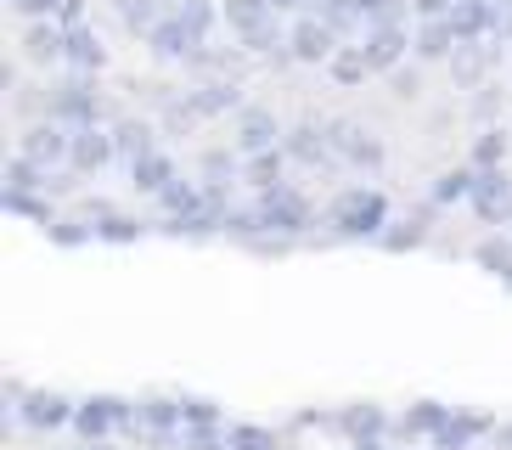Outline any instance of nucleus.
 Returning a JSON list of instances; mask_svg holds the SVG:
<instances>
[{
    "instance_id": "f257e3e1",
    "label": "nucleus",
    "mask_w": 512,
    "mask_h": 450,
    "mask_svg": "<svg viewBox=\"0 0 512 450\" xmlns=\"http://www.w3.org/2000/svg\"><path fill=\"white\" fill-rule=\"evenodd\" d=\"M327 225H332L338 242H377L394 225V209H389V197L377 192V186H349V192L332 197Z\"/></svg>"
},
{
    "instance_id": "f03ea898",
    "label": "nucleus",
    "mask_w": 512,
    "mask_h": 450,
    "mask_svg": "<svg viewBox=\"0 0 512 450\" xmlns=\"http://www.w3.org/2000/svg\"><path fill=\"white\" fill-rule=\"evenodd\" d=\"M74 434H79V445H102L113 434H141L136 400H124V394H85L74 411Z\"/></svg>"
},
{
    "instance_id": "7ed1b4c3",
    "label": "nucleus",
    "mask_w": 512,
    "mask_h": 450,
    "mask_svg": "<svg viewBox=\"0 0 512 450\" xmlns=\"http://www.w3.org/2000/svg\"><path fill=\"white\" fill-rule=\"evenodd\" d=\"M6 400H12V417L34 434H57V428H74V411L79 400L57 389H23V383H6Z\"/></svg>"
},
{
    "instance_id": "20e7f679",
    "label": "nucleus",
    "mask_w": 512,
    "mask_h": 450,
    "mask_svg": "<svg viewBox=\"0 0 512 450\" xmlns=\"http://www.w3.org/2000/svg\"><path fill=\"white\" fill-rule=\"evenodd\" d=\"M102 113H107V102H102V90H96V74H74L46 90V119L68 124V130L102 124Z\"/></svg>"
},
{
    "instance_id": "39448f33",
    "label": "nucleus",
    "mask_w": 512,
    "mask_h": 450,
    "mask_svg": "<svg viewBox=\"0 0 512 450\" xmlns=\"http://www.w3.org/2000/svg\"><path fill=\"white\" fill-rule=\"evenodd\" d=\"M254 209H259V225H265V237H304L310 225H316V209H310V197L299 186H271V192H254Z\"/></svg>"
},
{
    "instance_id": "423d86ee",
    "label": "nucleus",
    "mask_w": 512,
    "mask_h": 450,
    "mask_svg": "<svg viewBox=\"0 0 512 450\" xmlns=\"http://www.w3.org/2000/svg\"><path fill=\"white\" fill-rule=\"evenodd\" d=\"M327 141H332V152H338V164L366 169V175H377V169H383V158H389V152H383V141H377L361 119H327Z\"/></svg>"
},
{
    "instance_id": "0eeeda50",
    "label": "nucleus",
    "mask_w": 512,
    "mask_h": 450,
    "mask_svg": "<svg viewBox=\"0 0 512 450\" xmlns=\"http://www.w3.org/2000/svg\"><path fill=\"white\" fill-rule=\"evenodd\" d=\"M344 45V34H332L327 23H321L316 12H304L287 23V51H293V62H310V68H327L332 51Z\"/></svg>"
},
{
    "instance_id": "6e6552de",
    "label": "nucleus",
    "mask_w": 512,
    "mask_h": 450,
    "mask_svg": "<svg viewBox=\"0 0 512 450\" xmlns=\"http://www.w3.org/2000/svg\"><path fill=\"white\" fill-rule=\"evenodd\" d=\"M17 152H23L29 164H40L46 175H51V169H68V152H74V130H68V124H57V119L29 124V130H23V141H17Z\"/></svg>"
},
{
    "instance_id": "1a4fd4ad",
    "label": "nucleus",
    "mask_w": 512,
    "mask_h": 450,
    "mask_svg": "<svg viewBox=\"0 0 512 450\" xmlns=\"http://www.w3.org/2000/svg\"><path fill=\"white\" fill-rule=\"evenodd\" d=\"M327 428L332 434H344V445H355V439H389L394 417L377 400H355V405H338V411L327 417Z\"/></svg>"
},
{
    "instance_id": "9d476101",
    "label": "nucleus",
    "mask_w": 512,
    "mask_h": 450,
    "mask_svg": "<svg viewBox=\"0 0 512 450\" xmlns=\"http://www.w3.org/2000/svg\"><path fill=\"white\" fill-rule=\"evenodd\" d=\"M411 45H417V34H411L406 23H372V29L361 34V51H366V62H372V74H394V68L406 62Z\"/></svg>"
},
{
    "instance_id": "9b49d317",
    "label": "nucleus",
    "mask_w": 512,
    "mask_h": 450,
    "mask_svg": "<svg viewBox=\"0 0 512 450\" xmlns=\"http://www.w3.org/2000/svg\"><path fill=\"white\" fill-rule=\"evenodd\" d=\"M501 422L490 417V411H473V405H462V411H451V422L439 428L434 439H428V450H473L479 439H490Z\"/></svg>"
},
{
    "instance_id": "f8f14e48",
    "label": "nucleus",
    "mask_w": 512,
    "mask_h": 450,
    "mask_svg": "<svg viewBox=\"0 0 512 450\" xmlns=\"http://www.w3.org/2000/svg\"><path fill=\"white\" fill-rule=\"evenodd\" d=\"M282 124H276V113L271 107H242L237 113V130H231V147L242 152V158H254V152H271V147H282Z\"/></svg>"
},
{
    "instance_id": "ddd939ff",
    "label": "nucleus",
    "mask_w": 512,
    "mask_h": 450,
    "mask_svg": "<svg viewBox=\"0 0 512 450\" xmlns=\"http://www.w3.org/2000/svg\"><path fill=\"white\" fill-rule=\"evenodd\" d=\"M107 164H119V141H113V130H102V124H85V130H74L68 169H79V175H102Z\"/></svg>"
},
{
    "instance_id": "4468645a",
    "label": "nucleus",
    "mask_w": 512,
    "mask_h": 450,
    "mask_svg": "<svg viewBox=\"0 0 512 450\" xmlns=\"http://www.w3.org/2000/svg\"><path fill=\"white\" fill-rule=\"evenodd\" d=\"M282 152L304 169H332L338 164V152H332V141H327V124H310V119L293 124V130L282 135Z\"/></svg>"
},
{
    "instance_id": "2eb2a0df",
    "label": "nucleus",
    "mask_w": 512,
    "mask_h": 450,
    "mask_svg": "<svg viewBox=\"0 0 512 450\" xmlns=\"http://www.w3.org/2000/svg\"><path fill=\"white\" fill-rule=\"evenodd\" d=\"M79 214L91 220L96 242H113V248H130V242H141V237H147V225H141L136 214H119L113 203H102V197H91V203H85Z\"/></svg>"
},
{
    "instance_id": "dca6fc26",
    "label": "nucleus",
    "mask_w": 512,
    "mask_h": 450,
    "mask_svg": "<svg viewBox=\"0 0 512 450\" xmlns=\"http://www.w3.org/2000/svg\"><path fill=\"white\" fill-rule=\"evenodd\" d=\"M467 209L479 214L484 225H507V209H512V175L507 164L501 169H479V186H473V203Z\"/></svg>"
},
{
    "instance_id": "f3484780",
    "label": "nucleus",
    "mask_w": 512,
    "mask_h": 450,
    "mask_svg": "<svg viewBox=\"0 0 512 450\" xmlns=\"http://www.w3.org/2000/svg\"><path fill=\"white\" fill-rule=\"evenodd\" d=\"M186 102H192L197 119H220V113H242V85L237 79H203L197 90H186Z\"/></svg>"
},
{
    "instance_id": "a211bd4d",
    "label": "nucleus",
    "mask_w": 512,
    "mask_h": 450,
    "mask_svg": "<svg viewBox=\"0 0 512 450\" xmlns=\"http://www.w3.org/2000/svg\"><path fill=\"white\" fill-rule=\"evenodd\" d=\"M62 57H68V29H62V23L40 17V23H29V29H23V62L46 68V62H62Z\"/></svg>"
},
{
    "instance_id": "6ab92c4d",
    "label": "nucleus",
    "mask_w": 512,
    "mask_h": 450,
    "mask_svg": "<svg viewBox=\"0 0 512 450\" xmlns=\"http://www.w3.org/2000/svg\"><path fill=\"white\" fill-rule=\"evenodd\" d=\"M456 405H439V400H411L400 417H394V434L400 439H434L445 422H451Z\"/></svg>"
},
{
    "instance_id": "aec40b11",
    "label": "nucleus",
    "mask_w": 512,
    "mask_h": 450,
    "mask_svg": "<svg viewBox=\"0 0 512 450\" xmlns=\"http://www.w3.org/2000/svg\"><path fill=\"white\" fill-rule=\"evenodd\" d=\"M147 51H152L158 62H192L197 40H192V29H186L181 17H175V6H169V17L147 34Z\"/></svg>"
},
{
    "instance_id": "412c9836",
    "label": "nucleus",
    "mask_w": 512,
    "mask_h": 450,
    "mask_svg": "<svg viewBox=\"0 0 512 450\" xmlns=\"http://www.w3.org/2000/svg\"><path fill=\"white\" fill-rule=\"evenodd\" d=\"M62 68H74V74H102L107 68V45L91 23H74L68 29V57H62Z\"/></svg>"
},
{
    "instance_id": "4be33fe9",
    "label": "nucleus",
    "mask_w": 512,
    "mask_h": 450,
    "mask_svg": "<svg viewBox=\"0 0 512 450\" xmlns=\"http://www.w3.org/2000/svg\"><path fill=\"white\" fill-rule=\"evenodd\" d=\"M422 62H445L462 51V34H456L451 17H428V23H417V45H411Z\"/></svg>"
},
{
    "instance_id": "5701e85b",
    "label": "nucleus",
    "mask_w": 512,
    "mask_h": 450,
    "mask_svg": "<svg viewBox=\"0 0 512 450\" xmlns=\"http://www.w3.org/2000/svg\"><path fill=\"white\" fill-rule=\"evenodd\" d=\"M124 169H130V186H136L141 197H158V192L169 186V180L181 175V169H175V158H169L164 147L147 152V158H136V164H124Z\"/></svg>"
},
{
    "instance_id": "b1692460",
    "label": "nucleus",
    "mask_w": 512,
    "mask_h": 450,
    "mask_svg": "<svg viewBox=\"0 0 512 450\" xmlns=\"http://www.w3.org/2000/svg\"><path fill=\"white\" fill-rule=\"evenodd\" d=\"M220 17H226V29L237 34V40H248L254 29H265V23H276V6L271 0H220Z\"/></svg>"
},
{
    "instance_id": "393cba45",
    "label": "nucleus",
    "mask_w": 512,
    "mask_h": 450,
    "mask_svg": "<svg viewBox=\"0 0 512 450\" xmlns=\"http://www.w3.org/2000/svg\"><path fill=\"white\" fill-rule=\"evenodd\" d=\"M428 225H434V203H428L422 214H406V220H394L389 231L377 237V248H383V254H411V248H422V242H428Z\"/></svg>"
},
{
    "instance_id": "a878e982",
    "label": "nucleus",
    "mask_w": 512,
    "mask_h": 450,
    "mask_svg": "<svg viewBox=\"0 0 512 450\" xmlns=\"http://www.w3.org/2000/svg\"><path fill=\"white\" fill-rule=\"evenodd\" d=\"M473 186H479V169L473 164H456V169H445V175L428 186V203L434 209H451V203H473Z\"/></svg>"
},
{
    "instance_id": "bb28decb",
    "label": "nucleus",
    "mask_w": 512,
    "mask_h": 450,
    "mask_svg": "<svg viewBox=\"0 0 512 450\" xmlns=\"http://www.w3.org/2000/svg\"><path fill=\"white\" fill-rule=\"evenodd\" d=\"M287 158L282 147H271V152H254V158H242V180L254 186V192H271V186H287Z\"/></svg>"
},
{
    "instance_id": "cd10ccee",
    "label": "nucleus",
    "mask_w": 512,
    "mask_h": 450,
    "mask_svg": "<svg viewBox=\"0 0 512 450\" xmlns=\"http://www.w3.org/2000/svg\"><path fill=\"white\" fill-rule=\"evenodd\" d=\"M113 141H119L124 164H136V158L158 152V124H152V119H119V124H113Z\"/></svg>"
},
{
    "instance_id": "c85d7f7f",
    "label": "nucleus",
    "mask_w": 512,
    "mask_h": 450,
    "mask_svg": "<svg viewBox=\"0 0 512 450\" xmlns=\"http://www.w3.org/2000/svg\"><path fill=\"white\" fill-rule=\"evenodd\" d=\"M327 74H332V85H338V90H361L366 79H372V62H366L361 45H338L332 62H327Z\"/></svg>"
},
{
    "instance_id": "c756f323",
    "label": "nucleus",
    "mask_w": 512,
    "mask_h": 450,
    "mask_svg": "<svg viewBox=\"0 0 512 450\" xmlns=\"http://www.w3.org/2000/svg\"><path fill=\"white\" fill-rule=\"evenodd\" d=\"M113 12H119V23L130 34H141V40H147V34L169 17V6H164V0H113Z\"/></svg>"
},
{
    "instance_id": "7c9ffc66",
    "label": "nucleus",
    "mask_w": 512,
    "mask_h": 450,
    "mask_svg": "<svg viewBox=\"0 0 512 450\" xmlns=\"http://www.w3.org/2000/svg\"><path fill=\"white\" fill-rule=\"evenodd\" d=\"M507 152H512V135L501 130V124H484L467 164H473V169H501V164H507Z\"/></svg>"
},
{
    "instance_id": "2f4dec72",
    "label": "nucleus",
    "mask_w": 512,
    "mask_h": 450,
    "mask_svg": "<svg viewBox=\"0 0 512 450\" xmlns=\"http://www.w3.org/2000/svg\"><path fill=\"white\" fill-rule=\"evenodd\" d=\"M226 445L231 450H282V434L265 422H226Z\"/></svg>"
},
{
    "instance_id": "473e14b6",
    "label": "nucleus",
    "mask_w": 512,
    "mask_h": 450,
    "mask_svg": "<svg viewBox=\"0 0 512 450\" xmlns=\"http://www.w3.org/2000/svg\"><path fill=\"white\" fill-rule=\"evenodd\" d=\"M175 17H181L186 29H192V40H197V45H209L214 23H226V17H220V6H214V0H181V6H175Z\"/></svg>"
},
{
    "instance_id": "72a5a7b5",
    "label": "nucleus",
    "mask_w": 512,
    "mask_h": 450,
    "mask_svg": "<svg viewBox=\"0 0 512 450\" xmlns=\"http://www.w3.org/2000/svg\"><path fill=\"white\" fill-rule=\"evenodd\" d=\"M46 237L57 242V248H85V242H96V231H91L85 214H57V220L46 225Z\"/></svg>"
},
{
    "instance_id": "f704fd0d",
    "label": "nucleus",
    "mask_w": 512,
    "mask_h": 450,
    "mask_svg": "<svg viewBox=\"0 0 512 450\" xmlns=\"http://www.w3.org/2000/svg\"><path fill=\"white\" fill-rule=\"evenodd\" d=\"M242 152H226V147H214V152H203V164H197V175L209 180V186H231V180L242 175V164H237Z\"/></svg>"
},
{
    "instance_id": "c9c22d12",
    "label": "nucleus",
    "mask_w": 512,
    "mask_h": 450,
    "mask_svg": "<svg viewBox=\"0 0 512 450\" xmlns=\"http://www.w3.org/2000/svg\"><path fill=\"white\" fill-rule=\"evenodd\" d=\"M6 192H46V169L29 164L23 152H12L6 158Z\"/></svg>"
},
{
    "instance_id": "e433bc0d",
    "label": "nucleus",
    "mask_w": 512,
    "mask_h": 450,
    "mask_svg": "<svg viewBox=\"0 0 512 450\" xmlns=\"http://www.w3.org/2000/svg\"><path fill=\"white\" fill-rule=\"evenodd\" d=\"M473 265L490 270V276H507V270H512V242H507V237H484V242H473Z\"/></svg>"
},
{
    "instance_id": "4c0bfd02",
    "label": "nucleus",
    "mask_w": 512,
    "mask_h": 450,
    "mask_svg": "<svg viewBox=\"0 0 512 450\" xmlns=\"http://www.w3.org/2000/svg\"><path fill=\"white\" fill-rule=\"evenodd\" d=\"M181 417H186V428H226V411L209 394H181Z\"/></svg>"
},
{
    "instance_id": "58836bf2",
    "label": "nucleus",
    "mask_w": 512,
    "mask_h": 450,
    "mask_svg": "<svg viewBox=\"0 0 512 450\" xmlns=\"http://www.w3.org/2000/svg\"><path fill=\"white\" fill-rule=\"evenodd\" d=\"M6 214H23V220H40V225L57 220L51 203H46V197H34V192H6Z\"/></svg>"
},
{
    "instance_id": "ea45409f",
    "label": "nucleus",
    "mask_w": 512,
    "mask_h": 450,
    "mask_svg": "<svg viewBox=\"0 0 512 450\" xmlns=\"http://www.w3.org/2000/svg\"><path fill=\"white\" fill-rule=\"evenodd\" d=\"M383 79H389V90L400 96V102H417V96H422V74H417V68H406V62H400L394 74H383Z\"/></svg>"
},
{
    "instance_id": "a19ab883",
    "label": "nucleus",
    "mask_w": 512,
    "mask_h": 450,
    "mask_svg": "<svg viewBox=\"0 0 512 450\" xmlns=\"http://www.w3.org/2000/svg\"><path fill=\"white\" fill-rule=\"evenodd\" d=\"M186 68H197V74H220V68H231V51H214V45H197Z\"/></svg>"
},
{
    "instance_id": "79ce46f5",
    "label": "nucleus",
    "mask_w": 512,
    "mask_h": 450,
    "mask_svg": "<svg viewBox=\"0 0 512 450\" xmlns=\"http://www.w3.org/2000/svg\"><path fill=\"white\" fill-rule=\"evenodd\" d=\"M62 6H68V0H17L12 12H23L29 23H40V17H51V23H62Z\"/></svg>"
},
{
    "instance_id": "37998d69",
    "label": "nucleus",
    "mask_w": 512,
    "mask_h": 450,
    "mask_svg": "<svg viewBox=\"0 0 512 450\" xmlns=\"http://www.w3.org/2000/svg\"><path fill=\"white\" fill-rule=\"evenodd\" d=\"M456 0H411V12H417V23H428V17H451Z\"/></svg>"
},
{
    "instance_id": "c03bdc74",
    "label": "nucleus",
    "mask_w": 512,
    "mask_h": 450,
    "mask_svg": "<svg viewBox=\"0 0 512 450\" xmlns=\"http://www.w3.org/2000/svg\"><path fill=\"white\" fill-rule=\"evenodd\" d=\"M473 113H479V119H490V113H496V85H479V102H473Z\"/></svg>"
},
{
    "instance_id": "a18cd8bd",
    "label": "nucleus",
    "mask_w": 512,
    "mask_h": 450,
    "mask_svg": "<svg viewBox=\"0 0 512 450\" xmlns=\"http://www.w3.org/2000/svg\"><path fill=\"white\" fill-rule=\"evenodd\" d=\"M490 439H496V450H512V417L501 422V428H496V434H490Z\"/></svg>"
},
{
    "instance_id": "49530a36",
    "label": "nucleus",
    "mask_w": 512,
    "mask_h": 450,
    "mask_svg": "<svg viewBox=\"0 0 512 450\" xmlns=\"http://www.w3.org/2000/svg\"><path fill=\"white\" fill-rule=\"evenodd\" d=\"M349 450H389V445H383V439H355Z\"/></svg>"
},
{
    "instance_id": "de8ad7c7",
    "label": "nucleus",
    "mask_w": 512,
    "mask_h": 450,
    "mask_svg": "<svg viewBox=\"0 0 512 450\" xmlns=\"http://www.w3.org/2000/svg\"><path fill=\"white\" fill-rule=\"evenodd\" d=\"M91 450H113V439H102V445H91Z\"/></svg>"
},
{
    "instance_id": "09e8293b",
    "label": "nucleus",
    "mask_w": 512,
    "mask_h": 450,
    "mask_svg": "<svg viewBox=\"0 0 512 450\" xmlns=\"http://www.w3.org/2000/svg\"><path fill=\"white\" fill-rule=\"evenodd\" d=\"M501 282H507V287H512V270H507V276H501Z\"/></svg>"
},
{
    "instance_id": "8fccbe9b",
    "label": "nucleus",
    "mask_w": 512,
    "mask_h": 450,
    "mask_svg": "<svg viewBox=\"0 0 512 450\" xmlns=\"http://www.w3.org/2000/svg\"><path fill=\"white\" fill-rule=\"evenodd\" d=\"M74 450H91V445H74Z\"/></svg>"
},
{
    "instance_id": "3c124183",
    "label": "nucleus",
    "mask_w": 512,
    "mask_h": 450,
    "mask_svg": "<svg viewBox=\"0 0 512 450\" xmlns=\"http://www.w3.org/2000/svg\"><path fill=\"white\" fill-rule=\"evenodd\" d=\"M507 225H512V209H507Z\"/></svg>"
},
{
    "instance_id": "603ef678",
    "label": "nucleus",
    "mask_w": 512,
    "mask_h": 450,
    "mask_svg": "<svg viewBox=\"0 0 512 450\" xmlns=\"http://www.w3.org/2000/svg\"><path fill=\"white\" fill-rule=\"evenodd\" d=\"M6 6H17V0H6Z\"/></svg>"
}]
</instances>
